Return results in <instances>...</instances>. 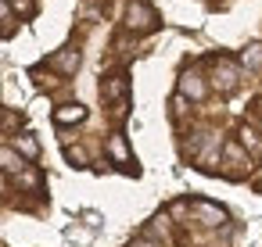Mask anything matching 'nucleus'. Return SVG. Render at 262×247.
Listing matches in <instances>:
<instances>
[{
    "instance_id": "1a4fd4ad",
    "label": "nucleus",
    "mask_w": 262,
    "mask_h": 247,
    "mask_svg": "<svg viewBox=\"0 0 262 247\" xmlns=\"http://www.w3.org/2000/svg\"><path fill=\"white\" fill-rule=\"evenodd\" d=\"M223 158H226V161L233 165V168H230V176H244V168H248V158H244V151H241L237 143H226Z\"/></svg>"
},
{
    "instance_id": "20e7f679",
    "label": "nucleus",
    "mask_w": 262,
    "mask_h": 247,
    "mask_svg": "<svg viewBox=\"0 0 262 247\" xmlns=\"http://www.w3.org/2000/svg\"><path fill=\"white\" fill-rule=\"evenodd\" d=\"M194 215H198L201 226H223L226 222V211L212 201H194Z\"/></svg>"
},
{
    "instance_id": "9b49d317",
    "label": "nucleus",
    "mask_w": 262,
    "mask_h": 247,
    "mask_svg": "<svg viewBox=\"0 0 262 247\" xmlns=\"http://www.w3.org/2000/svg\"><path fill=\"white\" fill-rule=\"evenodd\" d=\"M237 136H241V143H244V151H248V154L262 158V136H258L251 126H241V129H237Z\"/></svg>"
},
{
    "instance_id": "4468645a",
    "label": "nucleus",
    "mask_w": 262,
    "mask_h": 247,
    "mask_svg": "<svg viewBox=\"0 0 262 247\" xmlns=\"http://www.w3.org/2000/svg\"><path fill=\"white\" fill-rule=\"evenodd\" d=\"M65 158H69L76 168H83V165H86V151H79V147H65Z\"/></svg>"
},
{
    "instance_id": "a211bd4d",
    "label": "nucleus",
    "mask_w": 262,
    "mask_h": 247,
    "mask_svg": "<svg viewBox=\"0 0 262 247\" xmlns=\"http://www.w3.org/2000/svg\"><path fill=\"white\" fill-rule=\"evenodd\" d=\"M0 18H8V0H0Z\"/></svg>"
},
{
    "instance_id": "dca6fc26",
    "label": "nucleus",
    "mask_w": 262,
    "mask_h": 247,
    "mask_svg": "<svg viewBox=\"0 0 262 247\" xmlns=\"http://www.w3.org/2000/svg\"><path fill=\"white\" fill-rule=\"evenodd\" d=\"M18 183H22V186H29V190H36V186H40V179H36V176H33V172H26V176H22V179H18Z\"/></svg>"
},
{
    "instance_id": "aec40b11",
    "label": "nucleus",
    "mask_w": 262,
    "mask_h": 247,
    "mask_svg": "<svg viewBox=\"0 0 262 247\" xmlns=\"http://www.w3.org/2000/svg\"><path fill=\"white\" fill-rule=\"evenodd\" d=\"M0 193H4V172H0Z\"/></svg>"
},
{
    "instance_id": "0eeeda50",
    "label": "nucleus",
    "mask_w": 262,
    "mask_h": 247,
    "mask_svg": "<svg viewBox=\"0 0 262 247\" xmlns=\"http://www.w3.org/2000/svg\"><path fill=\"white\" fill-rule=\"evenodd\" d=\"M108 154H112L119 165H129V161H133V154H129V147H126V136H122V133H112V136H108Z\"/></svg>"
},
{
    "instance_id": "f03ea898",
    "label": "nucleus",
    "mask_w": 262,
    "mask_h": 247,
    "mask_svg": "<svg viewBox=\"0 0 262 247\" xmlns=\"http://www.w3.org/2000/svg\"><path fill=\"white\" fill-rule=\"evenodd\" d=\"M101 97H104V101H115V104L129 101V79H126V72L108 76V79L101 83Z\"/></svg>"
},
{
    "instance_id": "6e6552de",
    "label": "nucleus",
    "mask_w": 262,
    "mask_h": 247,
    "mask_svg": "<svg viewBox=\"0 0 262 247\" xmlns=\"http://www.w3.org/2000/svg\"><path fill=\"white\" fill-rule=\"evenodd\" d=\"M180 93H183V97H194V101H201V97H205V83H201V76H194V72H183V79H180Z\"/></svg>"
},
{
    "instance_id": "ddd939ff",
    "label": "nucleus",
    "mask_w": 262,
    "mask_h": 247,
    "mask_svg": "<svg viewBox=\"0 0 262 247\" xmlns=\"http://www.w3.org/2000/svg\"><path fill=\"white\" fill-rule=\"evenodd\" d=\"M241 61H244L248 68H262V43H251V47L241 54Z\"/></svg>"
},
{
    "instance_id": "9d476101",
    "label": "nucleus",
    "mask_w": 262,
    "mask_h": 247,
    "mask_svg": "<svg viewBox=\"0 0 262 247\" xmlns=\"http://www.w3.org/2000/svg\"><path fill=\"white\" fill-rule=\"evenodd\" d=\"M22 168H26V161L15 147H0V172H22Z\"/></svg>"
},
{
    "instance_id": "39448f33",
    "label": "nucleus",
    "mask_w": 262,
    "mask_h": 247,
    "mask_svg": "<svg viewBox=\"0 0 262 247\" xmlns=\"http://www.w3.org/2000/svg\"><path fill=\"white\" fill-rule=\"evenodd\" d=\"M212 79H215V86H219L223 93H233V90H237V68H233L230 61H215Z\"/></svg>"
},
{
    "instance_id": "7ed1b4c3",
    "label": "nucleus",
    "mask_w": 262,
    "mask_h": 247,
    "mask_svg": "<svg viewBox=\"0 0 262 247\" xmlns=\"http://www.w3.org/2000/svg\"><path fill=\"white\" fill-rule=\"evenodd\" d=\"M47 65H51L54 72H61V76H76V72H79V51H76V47H65V51H58Z\"/></svg>"
},
{
    "instance_id": "f3484780",
    "label": "nucleus",
    "mask_w": 262,
    "mask_h": 247,
    "mask_svg": "<svg viewBox=\"0 0 262 247\" xmlns=\"http://www.w3.org/2000/svg\"><path fill=\"white\" fill-rule=\"evenodd\" d=\"M251 115H255V118H262V101H251Z\"/></svg>"
},
{
    "instance_id": "f257e3e1",
    "label": "nucleus",
    "mask_w": 262,
    "mask_h": 247,
    "mask_svg": "<svg viewBox=\"0 0 262 247\" xmlns=\"http://www.w3.org/2000/svg\"><path fill=\"white\" fill-rule=\"evenodd\" d=\"M155 26H158V11L155 8L140 4V0H133V4L126 8V29L129 33H151Z\"/></svg>"
},
{
    "instance_id": "6ab92c4d",
    "label": "nucleus",
    "mask_w": 262,
    "mask_h": 247,
    "mask_svg": "<svg viewBox=\"0 0 262 247\" xmlns=\"http://www.w3.org/2000/svg\"><path fill=\"white\" fill-rule=\"evenodd\" d=\"M133 247H158V243H151V240H137Z\"/></svg>"
},
{
    "instance_id": "2eb2a0df",
    "label": "nucleus",
    "mask_w": 262,
    "mask_h": 247,
    "mask_svg": "<svg viewBox=\"0 0 262 247\" xmlns=\"http://www.w3.org/2000/svg\"><path fill=\"white\" fill-rule=\"evenodd\" d=\"M15 11L18 15H33L36 8H33V0H15Z\"/></svg>"
},
{
    "instance_id": "f8f14e48",
    "label": "nucleus",
    "mask_w": 262,
    "mask_h": 247,
    "mask_svg": "<svg viewBox=\"0 0 262 247\" xmlns=\"http://www.w3.org/2000/svg\"><path fill=\"white\" fill-rule=\"evenodd\" d=\"M15 151L26 154V158H36V154H40V143H36L29 133H22V136H15Z\"/></svg>"
},
{
    "instance_id": "423d86ee",
    "label": "nucleus",
    "mask_w": 262,
    "mask_h": 247,
    "mask_svg": "<svg viewBox=\"0 0 262 247\" xmlns=\"http://www.w3.org/2000/svg\"><path fill=\"white\" fill-rule=\"evenodd\" d=\"M83 118H86V108L83 104H61V108H54V122L58 126H76Z\"/></svg>"
}]
</instances>
